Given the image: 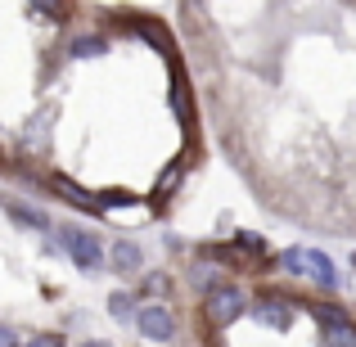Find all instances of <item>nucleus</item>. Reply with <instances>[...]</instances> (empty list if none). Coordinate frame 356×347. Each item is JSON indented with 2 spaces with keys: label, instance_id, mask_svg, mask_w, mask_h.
Masks as SVG:
<instances>
[{
  "label": "nucleus",
  "instance_id": "f257e3e1",
  "mask_svg": "<svg viewBox=\"0 0 356 347\" xmlns=\"http://www.w3.org/2000/svg\"><path fill=\"white\" fill-rule=\"evenodd\" d=\"M280 261H284L289 275H302V280H312V284H321V289H339L334 261L325 257V252H316V248H289Z\"/></svg>",
  "mask_w": 356,
  "mask_h": 347
},
{
  "label": "nucleus",
  "instance_id": "f03ea898",
  "mask_svg": "<svg viewBox=\"0 0 356 347\" xmlns=\"http://www.w3.org/2000/svg\"><path fill=\"white\" fill-rule=\"evenodd\" d=\"M248 293H243L239 284H217L208 293V321H212V330H226V325H235L248 316Z\"/></svg>",
  "mask_w": 356,
  "mask_h": 347
},
{
  "label": "nucleus",
  "instance_id": "7ed1b4c3",
  "mask_svg": "<svg viewBox=\"0 0 356 347\" xmlns=\"http://www.w3.org/2000/svg\"><path fill=\"white\" fill-rule=\"evenodd\" d=\"M136 330L145 334V343H172L181 325H176V312H172L167 302H140Z\"/></svg>",
  "mask_w": 356,
  "mask_h": 347
},
{
  "label": "nucleus",
  "instance_id": "20e7f679",
  "mask_svg": "<svg viewBox=\"0 0 356 347\" xmlns=\"http://www.w3.org/2000/svg\"><path fill=\"white\" fill-rule=\"evenodd\" d=\"M59 243H63V252L72 257V266H81V271H95L99 261L108 257L104 243H99L90 230H72V226H68V230H59Z\"/></svg>",
  "mask_w": 356,
  "mask_h": 347
},
{
  "label": "nucleus",
  "instance_id": "39448f33",
  "mask_svg": "<svg viewBox=\"0 0 356 347\" xmlns=\"http://www.w3.org/2000/svg\"><path fill=\"white\" fill-rule=\"evenodd\" d=\"M108 266L118 275H145V248L136 239H113L108 243Z\"/></svg>",
  "mask_w": 356,
  "mask_h": 347
},
{
  "label": "nucleus",
  "instance_id": "423d86ee",
  "mask_svg": "<svg viewBox=\"0 0 356 347\" xmlns=\"http://www.w3.org/2000/svg\"><path fill=\"white\" fill-rule=\"evenodd\" d=\"M289 307L298 302H284V298H261V302H252V312H257V321H266L270 330H289L293 325V312Z\"/></svg>",
  "mask_w": 356,
  "mask_h": 347
},
{
  "label": "nucleus",
  "instance_id": "0eeeda50",
  "mask_svg": "<svg viewBox=\"0 0 356 347\" xmlns=\"http://www.w3.org/2000/svg\"><path fill=\"white\" fill-rule=\"evenodd\" d=\"M321 347H356V325H321Z\"/></svg>",
  "mask_w": 356,
  "mask_h": 347
},
{
  "label": "nucleus",
  "instance_id": "6e6552de",
  "mask_svg": "<svg viewBox=\"0 0 356 347\" xmlns=\"http://www.w3.org/2000/svg\"><path fill=\"white\" fill-rule=\"evenodd\" d=\"M9 217H14L18 226H32V230H50V217H45L41 208H23V203H9Z\"/></svg>",
  "mask_w": 356,
  "mask_h": 347
},
{
  "label": "nucleus",
  "instance_id": "1a4fd4ad",
  "mask_svg": "<svg viewBox=\"0 0 356 347\" xmlns=\"http://www.w3.org/2000/svg\"><path fill=\"white\" fill-rule=\"evenodd\" d=\"M104 36H77V41L68 45V54H77V59H95V54H104Z\"/></svg>",
  "mask_w": 356,
  "mask_h": 347
},
{
  "label": "nucleus",
  "instance_id": "9d476101",
  "mask_svg": "<svg viewBox=\"0 0 356 347\" xmlns=\"http://www.w3.org/2000/svg\"><path fill=\"white\" fill-rule=\"evenodd\" d=\"M108 312H113L118 321H136V316H140V302L131 293H113V298H108Z\"/></svg>",
  "mask_w": 356,
  "mask_h": 347
},
{
  "label": "nucleus",
  "instance_id": "9b49d317",
  "mask_svg": "<svg viewBox=\"0 0 356 347\" xmlns=\"http://www.w3.org/2000/svg\"><path fill=\"white\" fill-rule=\"evenodd\" d=\"M190 280L203 289V293H212V289L221 284V280H217V271H212V266H194V275H190Z\"/></svg>",
  "mask_w": 356,
  "mask_h": 347
},
{
  "label": "nucleus",
  "instance_id": "f8f14e48",
  "mask_svg": "<svg viewBox=\"0 0 356 347\" xmlns=\"http://www.w3.org/2000/svg\"><path fill=\"white\" fill-rule=\"evenodd\" d=\"M32 9H36L41 18H54V23L63 18V0H32Z\"/></svg>",
  "mask_w": 356,
  "mask_h": 347
},
{
  "label": "nucleus",
  "instance_id": "ddd939ff",
  "mask_svg": "<svg viewBox=\"0 0 356 347\" xmlns=\"http://www.w3.org/2000/svg\"><path fill=\"white\" fill-rule=\"evenodd\" d=\"M23 347H63L59 334H32V339H23Z\"/></svg>",
  "mask_w": 356,
  "mask_h": 347
},
{
  "label": "nucleus",
  "instance_id": "4468645a",
  "mask_svg": "<svg viewBox=\"0 0 356 347\" xmlns=\"http://www.w3.org/2000/svg\"><path fill=\"white\" fill-rule=\"evenodd\" d=\"M0 347H23V339H18L9 325H0Z\"/></svg>",
  "mask_w": 356,
  "mask_h": 347
},
{
  "label": "nucleus",
  "instance_id": "2eb2a0df",
  "mask_svg": "<svg viewBox=\"0 0 356 347\" xmlns=\"http://www.w3.org/2000/svg\"><path fill=\"white\" fill-rule=\"evenodd\" d=\"M81 347H113V343H99V339H90V343H81Z\"/></svg>",
  "mask_w": 356,
  "mask_h": 347
}]
</instances>
